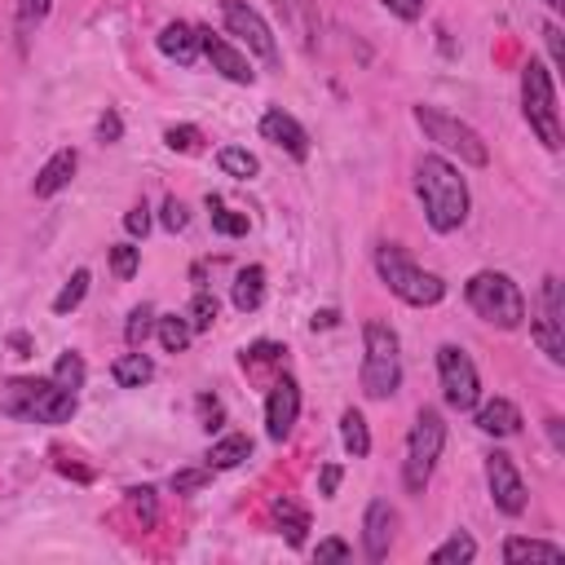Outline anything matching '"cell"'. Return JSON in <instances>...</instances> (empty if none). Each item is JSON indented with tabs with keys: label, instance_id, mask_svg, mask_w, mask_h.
<instances>
[{
	"label": "cell",
	"instance_id": "cell-1",
	"mask_svg": "<svg viewBox=\"0 0 565 565\" xmlns=\"http://www.w3.org/2000/svg\"><path fill=\"white\" fill-rule=\"evenodd\" d=\"M416 190H420V203H424V221L437 234H455L468 221V208H473L468 181L442 155H424L416 164Z\"/></svg>",
	"mask_w": 565,
	"mask_h": 565
},
{
	"label": "cell",
	"instance_id": "cell-2",
	"mask_svg": "<svg viewBox=\"0 0 565 565\" xmlns=\"http://www.w3.org/2000/svg\"><path fill=\"white\" fill-rule=\"evenodd\" d=\"M376 274H380V282H385L398 301H407L416 310H429V306H437L446 297V282L433 269L416 265L411 252L398 247V243H380L376 247Z\"/></svg>",
	"mask_w": 565,
	"mask_h": 565
},
{
	"label": "cell",
	"instance_id": "cell-3",
	"mask_svg": "<svg viewBox=\"0 0 565 565\" xmlns=\"http://www.w3.org/2000/svg\"><path fill=\"white\" fill-rule=\"evenodd\" d=\"M473 314L499 332H517L525 323V297L521 288L503 274V269H481L468 278V288H464Z\"/></svg>",
	"mask_w": 565,
	"mask_h": 565
},
{
	"label": "cell",
	"instance_id": "cell-4",
	"mask_svg": "<svg viewBox=\"0 0 565 565\" xmlns=\"http://www.w3.org/2000/svg\"><path fill=\"white\" fill-rule=\"evenodd\" d=\"M402 389V345L398 332L380 319L363 328V394L367 398H394Z\"/></svg>",
	"mask_w": 565,
	"mask_h": 565
},
{
	"label": "cell",
	"instance_id": "cell-5",
	"mask_svg": "<svg viewBox=\"0 0 565 565\" xmlns=\"http://www.w3.org/2000/svg\"><path fill=\"white\" fill-rule=\"evenodd\" d=\"M521 115L530 124V133L547 146V151H561L565 146V133H561V111H556V85H552V71L530 58L521 67Z\"/></svg>",
	"mask_w": 565,
	"mask_h": 565
},
{
	"label": "cell",
	"instance_id": "cell-6",
	"mask_svg": "<svg viewBox=\"0 0 565 565\" xmlns=\"http://www.w3.org/2000/svg\"><path fill=\"white\" fill-rule=\"evenodd\" d=\"M411 115H416V124L424 129V137L433 142V146H442L446 155H455L459 164H468V168H486L490 164V146L481 142V133L473 129V124H464V120H455V115H446V111H437V107H411Z\"/></svg>",
	"mask_w": 565,
	"mask_h": 565
},
{
	"label": "cell",
	"instance_id": "cell-7",
	"mask_svg": "<svg viewBox=\"0 0 565 565\" xmlns=\"http://www.w3.org/2000/svg\"><path fill=\"white\" fill-rule=\"evenodd\" d=\"M442 446H446V420H442V411L420 407V416L411 424V437H407V459H402V481H407L411 495H424V486L433 481V468L442 459Z\"/></svg>",
	"mask_w": 565,
	"mask_h": 565
},
{
	"label": "cell",
	"instance_id": "cell-8",
	"mask_svg": "<svg viewBox=\"0 0 565 565\" xmlns=\"http://www.w3.org/2000/svg\"><path fill=\"white\" fill-rule=\"evenodd\" d=\"M221 23H225V32H230L239 45H247L252 58H261L269 71H278V63H282L278 36L269 32V23L247 5V0H221Z\"/></svg>",
	"mask_w": 565,
	"mask_h": 565
},
{
	"label": "cell",
	"instance_id": "cell-9",
	"mask_svg": "<svg viewBox=\"0 0 565 565\" xmlns=\"http://www.w3.org/2000/svg\"><path fill=\"white\" fill-rule=\"evenodd\" d=\"M437 380H442V398L451 411H473L481 402V376L459 345L437 350Z\"/></svg>",
	"mask_w": 565,
	"mask_h": 565
},
{
	"label": "cell",
	"instance_id": "cell-10",
	"mask_svg": "<svg viewBox=\"0 0 565 565\" xmlns=\"http://www.w3.org/2000/svg\"><path fill=\"white\" fill-rule=\"evenodd\" d=\"M534 345L547 354V363H565V288H561V278L547 274L543 278V292H539V319L530 328Z\"/></svg>",
	"mask_w": 565,
	"mask_h": 565
},
{
	"label": "cell",
	"instance_id": "cell-11",
	"mask_svg": "<svg viewBox=\"0 0 565 565\" xmlns=\"http://www.w3.org/2000/svg\"><path fill=\"white\" fill-rule=\"evenodd\" d=\"M486 486H490V499H495V508L503 517H521L525 512L530 495H525V481H521L512 455H503V451L486 455Z\"/></svg>",
	"mask_w": 565,
	"mask_h": 565
},
{
	"label": "cell",
	"instance_id": "cell-12",
	"mask_svg": "<svg viewBox=\"0 0 565 565\" xmlns=\"http://www.w3.org/2000/svg\"><path fill=\"white\" fill-rule=\"evenodd\" d=\"M297 420H301V385L292 376H282L269 389V398H265V433L274 442H288L292 429H297Z\"/></svg>",
	"mask_w": 565,
	"mask_h": 565
},
{
	"label": "cell",
	"instance_id": "cell-13",
	"mask_svg": "<svg viewBox=\"0 0 565 565\" xmlns=\"http://www.w3.org/2000/svg\"><path fill=\"white\" fill-rule=\"evenodd\" d=\"M274 10L288 27V36L306 49V54H319L323 45V14H319V0H274Z\"/></svg>",
	"mask_w": 565,
	"mask_h": 565
},
{
	"label": "cell",
	"instance_id": "cell-14",
	"mask_svg": "<svg viewBox=\"0 0 565 565\" xmlns=\"http://www.w3.org/2000/svg\"><path fill=\"white\" fill-rule=\"evenodd\" d=\"M195 32H199V54L212 63L217 76H225L230 85H252L256 80V71H252L243 49H234L225 36H212V27H195Z\"/></svg>",
	"mask_w": 565,
	"mask_h": 565
},
{
	"label": "cell",
	"instance_id": "cell-15",
	"mask_svg": "<svg viewBox=\"0 0 565 565\" xmlns=\"http://www.w3.org/2000/svg\"><path fill=\"white\" fill-rule=\"evenodd\" d=\"M261 137L274 142L278 151H288L292 159H310V133H306V124L297 115H288L282 107H274V111L261 115Z\"/></svg>",
	"mask_w": 565,
	"mask_h": 565
},
{
	"label": "cell",
	"instance_id": "cell-16",
	"mask_svg": "<svg viewBox=\"0 0 565 565\" xmlns=\"http://www.w3.org/2000/svg\"><path fill=\"white\" fill-rule=\"evenodd\" d=\"M394 525H398V512L385 503V499H372L367 503V517H363V552L372 561H385L389 547H394Z\"/></svg>",
	"mask_w": 565,
	"mask_h": 565
},
{
	"label": "cell",
	"instance_id": "cell-17",
	"mask_svg": "<svg viewBox=\"0 0 565 565\" xmlns=\"http://www.w3.org/2000/svg\"><path fill=\"white\" fill-rule=\"evenodd\" d=\"M76 168H80V155H76L71 146H63V151H58V155H49V164L36 173L32 195H36V199H54V195H63V190L71 186Z\"/></svg>",
	"mask_w": 565,
	"mask_h": 565
},
{
	"label": "cell",
	"instance_id": "cell-18",
	"mask_svg": "<svg viewBox=\"0 0 565 565\" xmlns=\"http://www.w3.org/2000/svg\"><path fill=\"white\" fill-rule=\"evenodd\" d=\"M477 429L490 433V437H517L521 433V407L508 402V398H490V402H477Z\"/></svg>",
	"mask_w": 565,
	"mask_h": 565
},
{
	"label": "cell",
	"instance_id": "cell-19",
	"mask_svg": "<svg viewBox=\"0 0 565 565\" xmlns=\"http://www.w3.org/2000/svg\"><path fill=\"white\" fill-rule=\"evenodd\" d=\"M155 45H159V54H164L168 63H177V67H195V63H199V32H195L190 23H168V27L155 36Z\"/></svg>",
	"mask_w": 565,
	"mask_h": 565
},
{
	"label": "cell",
	"instance_id": "cell-20",
	"mask_svg": "<svg viewBox=\"0 0 565 565\" xmlns=\"http://www.w3.org/2000/svg\"><path fill=\"white\" fill-rule=\"evenodd\" d=\"M71 416H76V394L49 380V385H45V394L36 398V407H32V416H27V420H36V424H67Z\"/></svg>",
	"mask_w": 565,
	"mask_h": 565
},
{
	"label": "cell",
	"instance_id": "cell-21",
	"mask_svg": "<svg viewBox=\"0 0 565 565\" xmlns=\"http://www.w3.org/2000/svg\"><path fill=\"white\" fill-rule=\"evenodd\" d=\"M269 512H274V521H278L282 539H288L292 547H306V534H310V512H306V508H301L297 499L278 495V499L269 503Z\"/></svg>",
	"mask_w": 565,
	"mask_h": 565
},
{
	"label": "cell",
	"instance_id": "cell-22",
	"mask_svg": "<svg viewBox=\"0 0 565 565\" xmlns=\"http://www.w3.org/2000/svg\"><path fill=\"white\" fill-rule=\"evenodd\" d=\"M49 380H10V385H0V411L14 416V420H27L36 398L45 394Z\"/></svg>",
	"mask_w": 565,
	"mask_h": 565
},
{
	"label": "cell",
	"instance_id": "cell-23",
	"mask_svg": "<svg viewBox=\"0 0 565 565\" xmlns=\"http://www.w3.org/2000/svg\"><path fill=\"white\" fill-rule=\"evenodd\" d=\"M230 301H234V310H239V314H252V310H261V301H265V269H261V265H247V269H239Z\"/></svg>",
	"mask_w": 565,
	"mask_h": 565
},
{
	"label": "cell",
	"instance_id": "cell-24",
	"mask_svg": "<svg viewBox=\"0 0 565 565\" xmlns=\"http://www.w3.org/2000/svg\"><path fill=\"white\" fill-rule=\"evenodd\" d=\"M111 376H115L120 389H142V385L155 380V363H151L142 350H133V354H120V358L111 363Z\"/></svg>",
	"mask_w": 565,
	"mask_h": 565
},
{
	"label": "cell",
	"instance_id": "cell-25",
	"mask_svg": "<svg viewBox=\"0 0 565 565\" xmlns=\"http://www.w3.org/2000/svg\"><path fill=\"white\" fill-rule=\"evenodd\" d=\"M565 556V547L561 543H547V539H521V534H512L508 543H503V561H561Z\"/></svg>",
	"mask_w": 565,
	"mask_h": 565
},
{
	"label": "cell",
	"instance_id": "cell-26",
	"mask_svg": "<svg viewBox=\"0 0 565 565\" xmlns=\"http://www.w3.org/2000/svg\"><path fill=\"white\" fill-rule=\"evenodd\" d=\"M247 455H252V437H247V433H225L221 442H212L208 468H212V473H217V468H239Z\"/></svg>",
	"mask_w": 565,
	"mask_h": 565
},
{
	"label": "cell",
	"instance_id": "cell-27",
	"mask_svg": "<svg viewBox=\"0 0 565 565\" xmlns=\"http://www.w3.org/2000/svg\"><path fill=\"white\" fill-rule=\"evenodd\" d=\"M341 442H345V451L354 455V459H367L372 455V429H367V420H363V411H345L341 416Z\"/></svg>",
	"mask_w": 565,
	"mask_h": 565
},
{
	"label": "cell",
	"instance_id": "cell-28",
	"mask_svg": "<svg viewBox=\"0 0 565 565\" xmlns=\"http://www.w3.org/2000/svg\"><path fill=\"white\" fill-rule=\"evenodd\" d=\"M155 332H159V345H164V354H186V345L195 341V328L186 323V314L177 319V314H164V319H155Z\"/></svg>",
	"mask_w": 565,
	"mask_h": 565
},
{
	"label": "cell",
	"instance_id": "cell-29",
	"mask_svg": "<svg viewBox=\"0 0 565 565\" xmlns=\"http://www.w3.org/2000/svg\"><path fill=\"white\" fill-rule=\"evenodd\" d=\"M473 556H477V539H473V534H464V530H455L442 547H433V556H429V561H433V565H468Z\"/></svg>",
	"mask_w": 565,
	"mask_h": 565
},
{
	"label": "cell",
	"instance_id": "cell-30",
	"mask_svg": "<svg viewBox=\"0 0 565 565\" xmlns=\"http://www.w3.org/2000/svg\"><path fill=\"white\" fill-rule=\"evenodd\" d=\"M208 217H212V230L225 234V239H243L247 234V212H234L221 199H208Z\"/></svg>",
	"mask_w": 565,
	"mask_h": 565
},
{
	"label": "cell",
	"instance_id": "cell-31",
	"mask_svg": "<svg viewBox=\"0 0 565 565\" xmlns=\"http://www.w3.org/2000/svg\"><path fill=\"white\" fill-rule=\"evenodd\" d=\"M217 164H221V173H225V177H239V181H247V177H256V173H261L256 155H252V151H243V146H225V151L217 155Z\"/></svg>",
	"mask_w": 565,
	"mask_h": 565
},
{
	"label": "cell",
	"instance_id": "cell-32",
	"mask_svg": "<svg viewBox=\"0 0 565 565\" xmlns=\"http://www.w3.org/2000/svg\"><path fill=\"white\" fill-rule=\"evenodd\" d=\"M151 332H155V306H146V301H142V306L129 314V323H124V341H129V350H142Z\"/></svg>",
	"mask_w": 565,
	"mask_h": 565
},
{
	"label": "cell",
	"instance_id": "cell-33",
	"mask_svg": "<svg viewBox=\"0 0 565 565\" xmlns=\"http://www.w3.org/2000/svg\"><path fill=\"white\" fill-rule=\"evenodd\" d=\"M85 376H89V367H85V358L76 354V350H67L63 358H58V367H54V385H63V389H85Z\"/></svg>",
	"mask_w": 565,
	"mask_h": 565
},
{
	"label": "cell",
	"instance_id": "cell-34",
	"mask_svg": "<svg viewBox=\"0 0 565 565\" xmlns=\"http://www.w3.org/2000/svg\"><path fill=\"white\" fill-rule=\"evenodd\" d=\"M85 297H89V269H76V274L67 278V288L54 297V314H71Z\"/></svg>",
	"mask_w": 565,
	"mask_h": 565
},
{
	"label": "cell",
	"instance_id": "cell-35",
	"mask_svg": "<svg viewBox=\"0 0 565 565\" xmlns=\"http://www.w3.org/2000/svg\"><path fill=\"white\" fill-rule=\"evenodd\" d=\"M282 345H274V341H256V345H247L243 354H239V363L247 367V372H256V367H269V363H282Z\"/></svg>",
	"mask_w": 565,
	"mask_h": 565
},
{
	"label": "cell",
	"instance_id": "cell-36",
	"mask_svg": "<svg viewBox=\"0 0 565 565\" xmlns=\"http://www.w3.org/2000/svg\"><path fill=\"white\" fill-rule=\"evenodd\" d=\"M186 323H190L195 332H208V328L217 323V297H212V292H195V301H190V310H186Z\"/></svg>",
	"mask_w": 565,
	"mask_h": 565
},
{
	"label": "cell",
	"instance_id": "cell-37",
	"mask_svg": "<svg viewBox=\"0 0 565 565\" xmlns=\"http://www.w3.org/2000/svg\"><path fill=\"white\" fill-rule=\"evenodd\" d=\"M49 10H54V0H19V32L32 36L49 19Z\"/></svg>",
	"mask_w": 565,
	"mask_h": 565
},
{
	"label": "cell",
	"instance_id": "cell-38",
	"mask_svg": "<svg viewBox=\"0 0 565 565\" xmlns=\"http://www.w3.org/2000/svg\"><path fill=\"white\" fill-rule=\"evenodd\" d=\"M164 142H168V151H181V155H195V151L203 146V133H199L195 124H173V129L164 133Z\"/></svg>",
	"mask_w": 565,
	"mask_h": 565
},
{
	"label": "cell",
	"instance_id": "cell-39",
	"mask_svg": "<svg viewBox=\"0 0 565 565\" xmlns=\"http://www.w3.org/2000/svg\"><path fill=\"white\" fill-rule=\"evenodd\" d=\"M137 265H142V247H133V243H115V247H111V269H115V278H133Z\"/></svg>",
	"mask_w": 565,
	"mask_h": 565
},
{
	"label": "cell",
	"instance_id": "cell-40",
	"mask_svg": "<svg viewBox=\"0 0 565 565\" xmlns=\"http://www.w3.org/2000/svg\"><path fill=\"white\" fill-rule=\"evenodd\" d=\"M129 503H133V512L142 517V525H155V521H159V503H155V490H151V486H133V490H129Z\"/></svg>",
	"mask_w": 565,
	"mask_h": 565
},
{
	"label": "cell",
	"instance_id": "cell-41",
	"mask_svg": "<svg viewBox=\"0 0 565 565\" xmlns=\"http://www.w3.org/2000/svg\"><path fill=\"white\" fill-rule=\"evenodd\" d=\"M212 481V468L203 464V468H181V473H173V490L177 495H190V490H203Z\"/></svg>",
	"mask_w": 565,
	"mask_h": 565
},
{
	"label": "cell",
	"instance_id": "cell-42",
	"mask_svg": "<svg viewBox=\"0 0 565 565\" xmlns=\"http://www.w3.org/2000/svg\"><path fill=\"white\" fill-rule=\"evenodd\" d=\"M159 221H164V230H186V221H190V212H186V203L173 195V199H164V212H159Z\"/></svg>",
	"mask_w": 565,
	"mask_h": 565
},
{
	"label": "cell",
	"instance_id": "cell-43",
	"mask_svg": "<svg viewBox=\"0 0 565 565\" xmlns=\"http://www.w3.org/2000/svg\"><path fill=\"white\" fill-rule=\"evenodd\" d=\"M380 5H385L394 19H402V23H416V19L424 14V0H380Z\"/></svg>",
	"mask_w": 565,
	"mask_h": 565
},
{
	"label": "cell",
	"instance_id": "cell-44",
	"mask_svg": "<svg viewBox=\"0 0 565 565\" xmlns=\"http://www.w3.org/2000/svg\"><path fill=\"white\" fill-rule=\"evenodd\" d=\"M124 230H129L133 239H146V230H151V208H146V203L129 208V212H124Z\"/></svg>",
	"mask_w": 565,
	"mask_h": 565
},
{
	"label": "cell",
	"instance_id": "cell-45",
	"mask_svg": "<svg viewBox=\"0 0 565 565\" xmlns=\"http://www.w3.org/2000/svg\"><path fill=\"white\" fill-rule=\"evenodd\" d=\"M199 420H203V429H208V433H212V429H221L225 411H221V402H217L212 394H203V398H199Z\"/></svg>",
	"mask_w": 565,
	"mask_h": 565
},
{
	"label": "cell",
	"instance_id": "cell-46",
	"mask_svg": "<svg viewBox=\"0 0 565 565\" xmlns=\"http://www.w3.org/2000/svg\"><path fill=\"white\" fill-rule=\"evenodd\" d=\"M314 556H319V561H350L354 547H350L345 539H323V543L314 547Z\"/></svg>",
	"mask_w": 565,
	"mask_h": 565
},
{
	"label": "cell",
	"instance_id": "cell-47",
	"mask_svg": "<svg viewBox=\"0 0 565 565\" xmlns=\"http://www.w3.org/2000/svg\"><path fill=\"white\" fill-rule=\"evenodd\" d=\"M336 490H341V464H323V473H319V495H323V499H336Z\"/></svg>",
	"mask_w": 565,
	"mask_h": 565
},
{
	"label": "cell",
	"instance_id": "cell-48",
	"mask_svg": "<svg viewBox=\"0 0 565 565\" xmlns=\"http://www.w3.org/2000/svg\"><path fill=\"white\" fill-rule=\"evenodd\" d=\"M98 137H102V142H120V137H124V120H120L115 111H107V115L98 120Z\"/></svg>",
	"mask_w": 565,
	"mask_h": 565
},
{
	"label": "cell",
	"instance_id": "cell-49",
	"mask_svg": "<svg viewBox=\"0 0 565 565\" xmlns=\"http://www.w3.org/2000/svg\"><path fill=\"white\" fill-rule=\"evenodd\" d=\"M543 41H547V58H552V67L561 71V63H565V54H561V27H556V23H547V27H543Z\"/></svg>",
	"mask_w": 565,
	"mask_h": 565
},
{
	"label": "cell",
	"instance_id": "cell-50",
	"mask_svg": "<svg viewBox=\"0 0 565 565\" xmlns=\"http://www.w3.org/2000/svg\"><path fill=\"white\" fill-rule=\"evenodd\" d=\"M547 437H552V446H556V451H565V429H561V420H556V416L547 420Z\"/></svg>",
	"mask_w": 565,
	"mask_h": 565
},
{
	"label": "cell",
	"instance_id": "cell-51",
	"mask_svg": "<svg viewBox=\"0 0 565 565\" xmlns=\"http://www.w3.org/2000/svg\"><path fill=\"white\" fill-rule=\"evenodd\" d=\"M10 345L19 350V358H32V341H27L23 332H14V336H10Z\"/></svg>",
	"mask_w": 565,
	"mask_h": 565
},
{
	"label": "cell",
	"instance_id": "cell-52",
	"mask_svg": "<svg viewBox=\"0 0 565 565\" xmlns=\"http://www.w3.org/2000/svg\"><path fill=\"white\" fill-rule=\"evenodd\" d=\"M336 319H341L336 310H323V314H314V332H319V328H336Z\"/></svg>",
	"mask_w": 565,
	"mask_h": 565
},
{
	"label": "cell",
	"instance_id": "cell-53",
	"mask_svg": "<svg viewBox=\"0 0 565 565\" xmlns=\"http://www.w3.org/2000/svg\"><path fill=\"white\" fill-rule=\"evenodd\" d=\"M543 5H547L552 14H561V10H565V0H543Z\"/></svg>",
	"mask_w": 565,
	"mask_h": 565
}]
</instances>
